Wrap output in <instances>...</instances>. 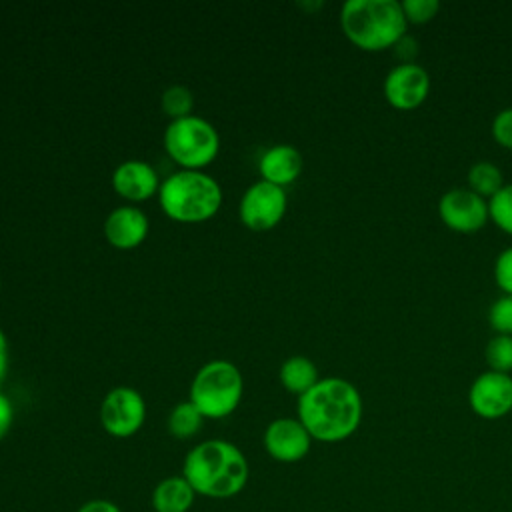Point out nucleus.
<instances>
[{"label": "nucleus", "mask_w": 512, "mask_h": 512, "mask_svg": "<svg viewBox=\"0 0 512 512\" xmlns=\"http://www.w3.org/2000/svg\"><path fill=\"white\" fill-rule=\"evenodd\" d=\"M362 410L358 388L340 376L320 378L296 402V418L312 440L328 444L350 438L362 422Z\"/></svg>", "instance_id": "1"}, {"label": "nucleus", "mask_w": 512, "mask_h": 512, "mask_svg": "<svg viewBox=\"0 0 512 512\" xmlns=\"http://www.w3.org/2000/svg\"><path fill=\"white\" fill-rule=\"evenodd\" d=\"M182 476L198 496L226 500L246 488L250 464L236 444L210 438L188 450L182 462Z\"/></svg>", "instance_id": "2"}, {"label": "nucleus", "mask_w": 512, "mask_h": 512, "mask_svg": "<svg viewBox=\"0 0 512 512\" xmlns=\"http://www.w3.org/2000/svg\"><path fill=\"white\" fill-rule=\"evenodd\" d=\"M344 36L358 48L378 52L396 46L408 20L398 0H346L340 8Z\"/></svg>", "instance_id": "3"}, {"label": "nucleus", "mask_w": 512, "mask_h": 512, "mask_svg": "<svg viewBox=\"0 0 512 512\" xmlns=\"http://www.w3.org/2000/svg\"><path fill=\"white\" fill-rule=\"evenodd\" d=\"M158 202L172 220L202 222L218 212L222 188L202 170H178L160 184Z\"/></svg>", "instance_id": "4"}, {"label": "nucleus", "mask_w": 512, "mask_h": 512, "mask_svg": "<svg viewBox=\"0 0 512 512\" xmlns=\"http://www.w3.org/2000/svg\"><path fill=\"white\" fill-rule=\"evenodd\" d=\"M242 392L240 370L228 360H212L196 372L190 384V402L204 418L218 420L238 408Z\"/></svg>", "instance_id": "5"}, {"label": "nucleus", "mask_w": 512, "mask_h": 512, "mask_svg": "<svg viewBox=\"0 0 512 512\" xmlns=\"http://www.w3.org/2000/svg\"><path fill=\"white\" fill-rule=\"evenodd\" d=\"M164 148L182 170H200L216 158L220 136L208 120L190 114L168 124L164 132Z\"/></svg>", "instance_id": "6"}, {"label": "nucleus", "mask_w": 512, "mask_h": 512, "mask_svg": "<svg viewBox=\"0 0 512 512\" xmlns=\"http://www.w3.org/2000/svg\"><path fill=\"white\" fill-rule=\"evenodd\" d=\"M146 420V402L130 386L112 388L100 404V424L114 438L134 436Z\"/></svg>", "instance_id": "7"}, {"label": "nucleus", "mask_w": 512, "mask_h": 512, "mask_svg": "<svg viewBox=\"0 0 512 512\" xmlns=\"http://www.w3.org/2000/svg\"><path fill=\"white\" fill-rule=\"evenodd\" d=\"M288 208V196L282 186L266 180L254 182L240 198L238 214L244 226L250 230L274 228Z\"/></svg>", "instance_id": "8"}, {"label": "nucleus", "mask_w": 512, "mask_h": 512, "mask_svg": "<svg viewBox=\"0 0 512 512\" xmlns=\"http://www.w3.org/2000/svg\"><path fill=\"white\" fill-rule=\"evenodd\" d=\"M432 80L428 70L412 62L394 64L382 82V92L386 102L396 110H414L418 108L430 94Z\"/></svg>", "instance_id": "9"}, {"label": "nucleus", "mask_w": 512, "mask_h": 512, "mask_svg": "<svg viewBox=\"0 0 512 512\" xmlns=\"http://www.w3.org/2000/svg\"><path fill=\"white\" fill-rule=\"evenodd\" d=\"M438 216L450 230L476 232L490 220L488 200L468 186H454L438 198Z\"/></svg>", "instance_id": "10"}, {"label": "nucleus", "mask_w": 512, "mask_h": 512, "mask_svg": "<svg viewBox=\"0 0 512 512\" xmlns=\"http://www.w3.org/2000/svg\"><path fill=\"white\" fill-rule=\"evenodd\" d=\"M472 412L484 420H498L512 412V374L484 370L468 388Z\"/></svg>", "instance_id": "11"}, {"label": "nucleus", "mask_w": 512, "mask_h": 512, "mask_svg": "<svg viewBox=\"0 0 512 512\" xmlns=\"http://www.w3.org/2000/svg\"><path fill=\"white\" fill-rule=\"evenodd\" d=\"M262 444L270 458L276 462L292 464L308 456L312 448V436L298 418L282 416L266 426Z\"/></svg>", "instance_id": "12"}, {"label": "nucleus", "mask_w": 512, "mask_h": 512, "mask_svg": "<svg viewBox=\"0 0 512 512\" xmlns=\"http://www.w3.org/2000/svg\"><path fill=\"white\" fill-rule=\"evenodd\" d=\"M114 190L128 200H148L160 190V180L152 164L144 160H126L112 174Z\"/></svg>", "instance_id": "13"}, {"label": "nucleus", "mask_w": 512, "mask_h": 512, "mask_svg": "<svg viewBox=\"0 0 512 512\" xmlns=\"http://www.w3.org/2000/svg\"><path fill=\"white\" fill-rule=\"evenodd\" d=\"M146 234H148V216L136 206L126 204V206L114 208L104 222L106 240L120 250L136 248L138 244H142Z\"/></svg>", "instance_id": "14"}, {"label": "nucleus", "mask_w": 512, "mask_h": 512, "mask_svg": "<svg viewBox=\"0 0 512 512\" xmlns=\"http://www.w3.org/2000/svg\"><path fill=\"white\" fill-rule=\"evenodd\" d=\"M302 154L292 144H274L260 156L258 170L262 180L272 182L276 186L292 184L302 172Z\"/></svg>", "instance_id": "15"}, {"label": "nucleus", "mask_w": 512, "mask_h": 512, "mask_svg": "<svg viewBox=\"0 0 512 512\" xmlns=\"http://www.w3.org/2000/svg\"><path fill=\"white\" fill-rule=\"evenodd\" d=\"M196 496L198 494L182 474L168 476L154 486L152 508L154 512H190Z\"/></svg>", "instance_id": "16"}, {"label": "nucleus", "mask_w": 512, "mask_h": 512, "mask_svg": "<svg viewBox=\"0 0 512 512\" xmlns=\"http://www.w3.org/2000/svg\"><path fill=\"white\" fill-rule=\"evenodd\" d=\"M278 376H280L282 386H284L288 392L298 394V396H302L304 392H308V390L320 380L316 364H314L310 358L300 356V354L286 358V360L282 362V366H280Z\"/></svg>", "instance_id": "17"}, {"label": "nucleus", "mask_w": 512, "mask_h": 512, "mask_svg": "<svg viewBox=\"0 0 512 512\" xmlns=\"http://www.w3.org/2000/svg\"><path fill=\"white\" fill-rule=\"evenodd\" d=\"M466 180H468V188L484 196L486 200L492 198L504 186V176L500 166H496L490 160H476L474 164H470Z\"/></svg>", "instance_id": "18"}, {"label": "nucleus", "mask_w": 512, "mask_h": 512, "mask_svg": "<svg viewBox=\"0 0 512 512\" xmlns=\"http://www.w3.org/2000/svg\"><path fill=\"white\" fill-rule=\"evenodd\" d=\"M202 424H204V416L198 412V408L190 400L178 402L170 410L168 420H166L168 432L178 440H188V438L196 436L200 432Z\"/></svg>", "instance_id": "19"}, {"label": "nucleus", "mask_w": 512, "mask_h": 512, "mask_svg": "<svg viewBox=\"0 0 512 512\" xmlns=\"http://www.w3.org/2000/svg\"><path fill=\"white\" fill-rule=\"evenodd\" d=\"M490 370L512 374V334H494L484 348Z\"/></svg>", "instance_id": "20"}, {"label": "nucleus", "mask_w": 512, "mask_h": 512, "mask_svg": "<svg viewBox=\"0 0 512 512\" xmlns=\"http://www.w3.org/2000/svg\"><path fill=\"white\" fill-rule=\"evenodd\" d=\"M192 108H194V96L186 86L174 84L162 92V110L172 120L190 116Z\"/></svg>", "instance_id": "21"}, {"label": "nucleus", "mask_w": 512, "mask_h": 512, "mask_svg": "<svg viewBox=\"0 0 512 512\" xmlns=\"http://www.w3.org/2000/svg\"><path fill=\"white\" fill-rule=\"evenodd\" d=\"M488 212L498 228L512 234V182L504 184L492 198H488Z\"/></svg>", "instance_id": "22"}, {"label": "nucleus", "mask_w": 512, "mask_h": 512, "mask_svg": "<svg viewBox=\"0 0 512 512\" xmlns=\"http://www.w3.org/2000/svg\"><path fill=\"white\" fill-rule=\"evenodd\" d=\"M488 324L496 334H512V294H500L490 304Z\"/></svg>", "instance_id": "23"}, {"label": "nucleus", "mask_w": 512, "mask_h": 512, "mask_svg": "<svg viewBox=\"0 0 512 512\" xmlns=\"http://www.w3.org/2000/svg\"><path fill=\"white\" fill-rule=\"evenodd\" d=\"M400 4H402L408 24H426L440 10L438 0H402Z\"/></svg>", "instance_id": "24"}, {"label": "nucleus", "mask_w": 512, "mask_h": 512, "mask_svg": "<svg viewBox=\"0 0 512 512\" xmlns=\"http://www.w3.org/2000/svg\"><path fill=\"white\" fill-rule=\"evenodd\" d=\"M494 280L502 294H512V246L498 252L494 260Z\"/></svg>", "instance_id": "25"}, {"label": "nucleus", "mask_w": 512, "mask_h": 512, "mask_svg": "<svg viewBox=\"0 0 512 512\" xmlns=\"http://www.w3.org/2000/svg\"><path fill=\"white\" fill-rule=\"evenodd\" d=\"M490 132L500 146L512 150V106H506L496 112V116L492 118Z\"/></svg>", "instance_id": "26"}, {"label": "nucleus", "mask_w": 512, "mask_h": 512, "mask_svg": "<svg viewBox=\"0 0 512 512\" xmlns=\"http://www.w3.org/2000/svg\"><path fill=\"white\" fill-rule=\"evenodd\" d=\"M14 422V406L4 392H0V440L10 432Z\"/></svg>", "instance_id": "27"}, {"label": "nucleus", "mask_w": 512, "mask_h": 512, "mask_svg": "<svg viewBox=\"0 0 512 512\" xmlns=\"http://www.w3.org/2000/svg\"><path fill=\"white\" fill-rule=\"evenodd\" d=\"M76 512H122L120 506L112 500H106V498H92V500H86L84 504L78 506Z\"/></svg>", "instance_id": "28"}, {"label": "nucleus", "mask_w": 512, "mask_h": 512, "mask_svg": "<svg viewBox=\"0 0 512 512\" xmlns=\"http://www.w3.org/2000/svg\"><path fill=\"white\" fill-rule=\"evenodd\" d=\"M6 372H8V340L0 330V384L6 378Z\"/></svg>", "instance_id": "29"}]
</instances>
